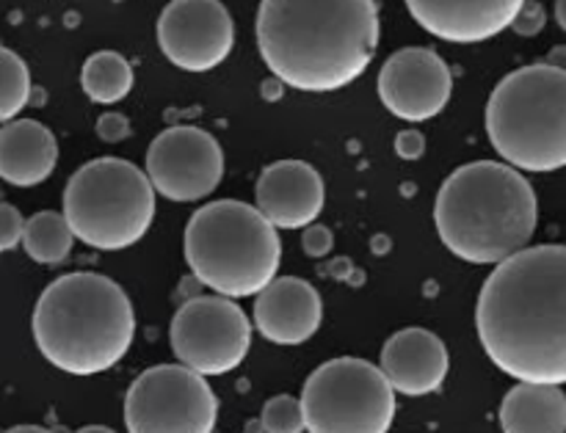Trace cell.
<instances>
[{"label": "cell", "mask_w": 566, "mask_h": 433, "mask_svg": "<svg viewBox=\"0 0 566 433\" xmlns=\"http://www.w3.org/2000/svg\"><path fill=\"white\" fill-rule=\"evenodd\" d=\"M486 357L528 384H566V246H528L495 265L475 307Z\"/></svg>", "instance_id": "cell-1"}, {"label": "cell", "mask_w": 566, "mask_h": 433, "mask_svg": "<svg viewBox=\"0 0 566 433\" xmlns=\"http://www.w3.org/2000/svg\"><path fill=\"white\" fill-rule=\"evenodd\" d=\"M258 50L296 92H337L368 70L379 47L376 0H260Z\"/></svg>", "instance_id": "cell-2"}, {"label": "cell", "mask_w": 566, "mask_h": 433, "mask_svg": "<svg viewBox=\"0 0 566 433\" xmlns=\"http://www.w3.org/2000/svg\"><path fill=\"white\" fill-rule=\"evenodd\" d=\"M539 202L520 169L495 160L462 166L442 182L434 226L448 252L473 265H501L528 249Z\"/></svg>", "instance_id": "cell-3"}, {"label": "cell", "mask_w": 566, "mask_h": 433, "mask_svg": "<svg viewBox=\"0 0 566 433\" xmlns=\"http://www.w3.org/2000/svg\"><path fill=\"white\" fill-rule=\"evenodd\" d=\"M136 313L127 293L103 274H66L44 287L33 309V340L53 368L97 376L133 346Z\"/></svg>", "instance_id": "cell-4"}, {"label": "cell", "mask_w": 566, "mask_h": 433, "mask_svg": "<svg viewBox=\"0 0 566 433\" xmlns=\"http://www.w3.org/2000/svg\"><path fill=\"white\" fill-rule=\"evenodd\" d=\"M280 254L276 226L254 204L210 202L186 226L188 268L219 296H258L276 279Z\"/></svg>", "instance_id": "cell-5"}, {"label": "cell", "mask_w": 566, "mask_h": 433, "mask_svg": "<svg viewBox=\"0 0 566 433\" xmlns=\"http://www.w3.org/2000/svg\"><path fill=\"white\" fill-rule=\"evenodd\" d=\"M486 136L514 169H566V72L551 64L509 72L486 105Z\"/></svg>", "instance_id": "cell-6"}, {"label": "cell", "mask_w": 566, "mask_h": 433, "mask_svg": "<svg viewBox=\"0 0 566 433\" xmlns=\"http://www.w3.org/2000/svg\"><path fill=\"white\" fill-rule=\"evenodd\" d=\"M155 188L147 171L122 158H97L70 177L64 215L77 241L119 252L147 235L155 219Z\"/></svg>", "instance_id": "cell-7"}, {"label": "cell", "mask_w": 566, "mask_h": 433, "mask_svg": "<svg viewBox=\"0 0 566 433\" xmlns=\"http://www.w3.org/2000/svg\"><path fill=\"white\" fill-rule=\"evenodd\" d=\"M302 409L310 433H387L396 420V390L381 368L340 357L310 373Z\"/></svg>", "instance_id": "cell-8"}, {"label": "cell", "mask_w": 566, "mask_h": 433, "mask_svg": "<svg viewBox=\"0 0 566 433\" xmlns=\"http://www.w3.org/2000/svg\"><path fill=\"white\" fill-rule=\"evenodd\" d=\"M219 401L186 365H158L138 376L125 395L127 433H213Z\"/></svg>", "instance_id": "cell-9"}, {"label": "cell", "mask_w": 566, "mask_h": 433, "mask_svg": "<svg viewBox=\"0 0 566 433\" xmlns=\"http://www.w3.org/2000/svg\"><path fill=\"white\" fill-rule=\"evenodd\" d=\"M171 351L199 376L232 373L252 346L247 313L227 296H197L171 318Z\"/></svg>", "instance_id": "cell-10"}, {"label": "cell", "mask_w": 566, "mask_h": 433, "mask_svg": "<svg viewBox=\"0 0 566 433\" xmlns=\"http://www.w3.org/2000/svg\"><path fill=\"white\" fill-rule=\"evenodd\" d=\"M147 177L160 197L197 202L219 188L224 177V149L202 127H166L147 149Z\"/></svg>", "instance_id": "cell-11"}, {"label": "cell", "mask_w": 566, "mask_h": 433, "mask_svg": "<svg viewBox=\"0 0 566 433\" xmlns=\"http://www.w3.org/2000/svg\"><path fill=\"white\" fill-rule=\"evenodd\" d=\"M235 25L221 0H171L158 17L160 53L186 72H210L230 55Z\"/></svg>", "instance_id": "cell-12"}, {"label": "cell", "mask_w": 566, "mask_h": 433, "mask_svg": "<svg viewBox=\"0 0 566 433\" xmlns=\"http://www.w3.org/2000/svg\"><path fill=\"white\" fill-rule=\"evenodd\" d=\"M451 92V70L429 47L396 50L379 72V99L403 122L434 119L446 110Z\"/></svg>", "instance_id": "cell-13"}, {"label": "cell", "mask_w": 566, "mask_h": 433, "mask_svg": "<svg viewBox=\"0 0 566 433\" xmlns=\"http://www.w3.org/2000/svg\"><path fill=\"white\" fill-rule=\"evenodd\" d=\"M525 0H407L412 20L431 36L451 44L495 39L517 20Z\"/></svg>", "instance_id": "cell-14"}, {"label": "cell", "mask_w": 566, "mask_h": 433, "mask_svg": "<svg viewBox=\"0 0 566 433\" xmlns=\"http://www.w3.org/2000/svg\"><path fill=\"white\" fill-rule=\"evenodd\" d=\"M254 208L276 230H304L324 210V177L304 160H276L258 177Z\"/></svg>", "instance_id": "cell-15"}, {"label": "cell", "mask_w": 566, "mask_h": 433, "mask_svg": "<svg viewBox=\"0 0 566 433\" xmlns=\"http://www.w3.org/2000/svg\"><path fill=\"white\" fill-rule=\"evenodd\" d=\"M324 304L318 291L298 276H280L254 298V326L276 346H302L318 331Z\"/></svg>", "instance_id": "cell-16"}, {"label": "cell", "mask_w": 566, "mask_h": 433, "mask_svg": "<svg viewBox=\"0 0 566 433\" xmlns=\"http://www.w3.org/2000/svg\"><path fill=\"white\" fill-rule=\"evenodd\" d=\"M379 368L392 390L409 398H423L446 384L451 359L446 342L434 331L409 326L385 342Z\"/></svg>", "instance_id": "cell-17"}, {"label": "cell", "mask_w": 566, "mask_h": 433, "mask_svg": "<svg viewBox=\"0 0 566 433\" xmlns=\"http://www.w3.org/2000/svg\"><path fill=\"white\" fill-rule=\"evenodd\" d=\"M55 163H59V141L42 122L14 119L0 127V177L9 186H39L53 175Z\"/></svg>", "instance_id": "cell-18"}, {"label": "cell", "mask_w": 566, "mask_h": 433, "mask_svg": "<svg viewBox=\"0 0 566 433\" xmlns=\"http://www.w3.org/2000/svg\"><path fill=\"white\" fill-rule=\"evenodd\" d=\"M503 433H566V395L556 384L520 381L501 403Z\"/></svg>", "instance_id": "cell-19"}, {"label": "cell", "mask_w": 566, "mask_h": 433, "mask_svg": "<svg viewBox=\"0 0 566 433\" xmlns=\"http://www.w3.org/2000/svg\"><path fill=\"white\" fill-rule=\"evenodd\" d=\"M81 86L92 103H122L133 88L130 61L116 50H99V53L88 55L81 70Z\"/></svg>", "instance_id": "cell-20"}, {"label": "cell", "mask_w": 566, "mask_h": 433, "mask_svg": "<svg viewBox=\"0 0 566 433\" xmlns=\"http://www.w3.org/2000/svg\"><path fill=\"white\" fill-rule=\"evenodd\" d=\"M70 221L64 213L42 210L25 221V235H22V249L28 257L39 265H59L70 257L72 243H75Z\"/></svg>", "instance_id": "cell-21"}, {"label": "cell", "mask_w": 566, "mask_h": 433, "mask_svg": "<svg viewBox=\"0 0 566 433\" xmlns=\"http://www.w3.org/2000/svg\"><path fill=\"white\" fill-rule=\"evenodd\" d=\"M31 99V72L14 50L0 44V125L14 122V116Z\"/></svg>", "instance_id": "cell-22"}, {"label": "cell", "mask_w": 566, "mask_h": 433, "mask_svg": "<svg viewBox=\"0 0 566 433\" xmlns=\"http://www.w3.org/2000/svg\"><path fill=\"white\" fill-rule=\"evenodd\" d=\"M260 429L265 433H304L307 423H304V409L302 398L293 395H276L271 398L260 414Z\"/></svg>", "instance_id": "cell-23"}, {"label": "cell", "mask_w": 566, "mask_h": 433, "mask_svg": "<svg viewBox=\"0 0 566 433\" xmlns=\"http://www.w3.org/2000/svg\"><path fill=\"white\" fill-rule=\"evenodd\" d=\"M25 235V219L20 210L9 202H0V254L11 252Z\"/></svg>", "instance_id": "cell-24"}, {"label": "cell", "mask_w": 566, "mask_h": 433, "mask_svg": "<svg viewBox=\"0 0 566 433\" xmlns=\"http://www.w3.org/2000/svg\"><path fill=\"white\" fill-rule=\"evenodd\" d=\"M545 20H547L545 9H542L536 0H525V6L520 9L517 20L512 22V28L520 33V36H536V33L545 28Z\"/></svg>", "instance_id": "cell-25"}, {"label": "cell", "mask_w": 566, "mask_h": 433, "mask_svg": "<svg viewBox=\"0 0 566 433\" xmlns=\"http://www.w3.org/2000/svg\"><path fill=\"white\" fill-rule=\"evenodd\" d=\"M335 246V235H332L326 226L321 224H310L304 226V235H302V249L310 254V257H326Z\"/></svg>", "instance_id": "cell-26"}, {"label": "cell", "mask_w": 566, "mask_h": 433, "mask_svg": "<svg viewBox=\"0 0 566 433\" xmlns=\"http://www.w3.org/2000/svg\"><path fill=\"white\" fill-rule=\"evenodd\" d=\"M97 136L103 138L105 144L125 141V138L130 136V122L122 114H114V110H111V114H103L97 119Z\"/></svg>", "instance_id": "cell-27"}, {"label": "cell", "mask_w": 566, "mask_h": 433, "mask_svg": "<svg viewBox=\"0 0 566 433\" xmlns=\"http://www.w3.org/2000/svg\"><path fill=\"white\" fill-rule=\"evenodd\" d=\"M396 152L403 160H418L426 152V138L418 130H403L396 136Z\"/></svg>", "instance_id": "cell-28"}, {"label": "cell", "mask_w": 566, "mask_h": 433, "mask_svg": "<svg viewBox=\"0 0 566 433\" xmlns=\"http://www.w3.org/2000/svg\"><path fill=\"white\" fill-rule=\"evenodd\" d=\"M545 64H551V66H556V70L566 72V44H564V47L551 50V55H547Z\"/></svg>", "instance_id": "cell-29"}, {"label": "cell", "mask_w": 566, "mask_h": 433, "mask_svg": "<svg viewBox=\"0 0 566 433\" xmlns=\"http://www.w3.org/2000/svg\"><path fill=\"white\" fill-rule=\"evenodd\" d=\"M6 433H53V431L42 429V425H17V429H9Z\"/></svg>", "instance_id": "cell-30"}, {"label": "cell", "mask_w": 566, "mask_h": 433, "mask_svg": "<svg viewBox=\"0 0 566 433\" xmlns=\"http://www.w3.org/2000/svg\"><path fill=\"white\" fill-rule=\"evenodd\" d=\"M556 22L566 31V0H556Z\"/></svg>", "instance_id": "cell-31"}, {"label": "cell", "mask_w": 566, "mask_h": 433, "mask_svg": "<svg viewBox=\"0 0 566 433\" xmlns=\"http://www.w3.org/2000/svg\"><path fill=\"white\" fill-rule=\"evenodd\" d=\"M75 433H116V431L105 429V425H86V429H81V431H75Z\"/></svg>", "instance_id": "cell-32"}]
</instances>
